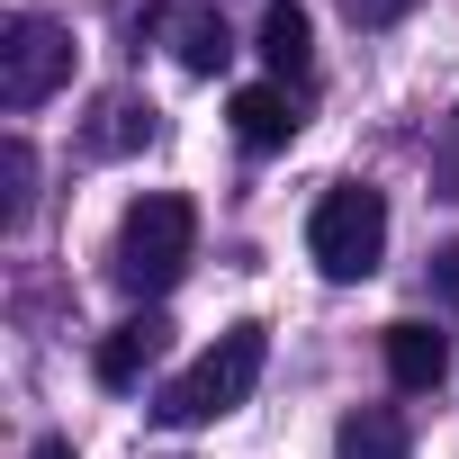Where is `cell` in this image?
Returning <instances> with one entry per match:
<instances>
[{
    "mask_svg": "<svg viewBox=\"0 0 459 459\" xmlns=\"http://www.w3.org/2000/svg\"><path fill=\"white\" fill-rule=\"evenodd\" d=\"M342 10H351V19H360V28H387V19H396V10H405V0H342Z\"/></svg>",
    "mask_w": 459,
    "mask_h": 459,
    "instance_id": "cell-16",
    "label": "cell"
},
{
    "mask_svg": "<svg viewBox=\"0 0 459 459\" xmlns=\"http://www.w3.org/2000/svg\"><path fill=\"white\" fill-rule=\"evenodd\" d=\"M432 289H441V307H459V244L432 253Z\"/></svg>",
    "mask_w": 459,
    "mask_h": 459,
    "instance_id": "cell-14",
    "label": "cell"
},
{
    "mask_svg": "<svg viewBox=\"0 0 459 459\" xmlns=\"http://www.w3.org/2000/svg\"><path fill=\"white\" fill-rule=\"evenodd\" d=\"M333 450H342V459H414V441H405V423H396L387 405H360V414H342Z\"/></svg>",
    "mask_w": 459,
    "mask_h": 459,
    "instance_id": "cell-9",
    "label": "cell"
},
{
    "mask_svg": "<svg viewBox=\"0 0 459 459\" xmlns=\"http://www.w3.org/2000/svg\"><path fill=\"white\" fill-rule=\"evenodd\" d=\"M432 180H441V198H459V108L441 117V144H432Z\"/></svg>",
    "mask_w": 459,
    "mask_h": 459,
    "instance_id": "cell-13",
    "label": "cell"
},
{
    "mask_svg": "<svg viewBox=\"0 0 459 459\" xmlns=\"http://www.w3.org/2000/svg\"><path fill=\"white\" fill-rule=\"evenodd\" d=\"M28 459H73V441H37V450H28Z\"/></svg>",
    "mask_w": 459,
    "mask_h": 459,
    "instance_id": "cell-17",
    "label": "cell"
},
{
    "mask_svg": "<svg viewBox=\"0 0 459 459\" xmlns=\"http://www.w3.org/2000/svg\"><path fill=\"white\" fill-rule=\"evenodd\" d=\"M189 244H198V207H189V198H171V189H153V198H135V207H126L108 271H117V289L162 298V289L189 271Z\"/></svg>",
    "mask_w": 459,
    "mask_h": 459,
    "instance_id": "cell-1",
    "label": "cell"
},
{
    "mask_svg": "<svg viewBox=\"0 0 459 459\" xmlns=\"http://www.w3.org/2000/svg\"><path fill=\"white\" fill-rule=\"evenodd\" d=\"M73 82V28L64 19H10L0 28V108H46Z\"/></svg>",
    "mask_w": 459,
    "mask_h": 459,
    "instance_id": "cell-4",
    "label": "cell"
},
{
    "mask_svg": "<svg viewBox=\"0 0 459 459\" xmlns=\"http://www.w3.org/2000/svg\"><path fill=\"white\" fill-rule=\"evenodd\" d=\"M262 64H271L280 82H307V73H316V28H307L298 0H271V19H262Z\"/></svg>",
    "mask_w": 459,
    "mask_h": 459,
    "instance_id": "cell-6",
    "label": "cell"
},
{
    "mask_svg": "<svg viewBox=\"0 0 459 459\" xmlns=\"http://www.w3.org/2000/svg\"><path fill=\"white\" fill-rule=\"evenodd\" d=\"M162 19V0H117V37H135V28H153Z\"/></svg>",
    "mask_w": 459,
    "mask_h": 459,
    "instance_id": "cell-15",
    "label": "cell"
},
{
    "mask_svg": "<svg viewBox=\"0 0 459 459\" xmlns=\"http://www.w3.org/2000/svg\"><path fill=\"white\" fill-rule=\"evenodd\" d=\"M91 144H100V153H135V144H153V100L108 91V100H100V117H91Z\"/></svg>",
    "mask_w": 459,
    "mask_h": 459,
    "instance_id": "cell-11",
    "label": "cell"
},
{
    "mask_svg": "<svg viewBox=\"0 0 459 459\" xmlns=\"http://www.w3.org/2000/svg\"><path fill=\"white\" fill-rule=\"evenodd\" d=\"M162 342H171V325H162V316H126V325L100 342V387H135V378H144V360H153Z\"/></svg>",
    "mask_w": 459,
    "mask_h": 459,
    "instance_id": "cell-7",
    "label": "cell"
},
{
    "mask_svg": "<svg viewBox=\"0 0 459 459\" xmlns=\"http://www.w3.org/2000/svg\"><path fill=\"white\" fill-rule=\"evenodd\" d=\"M0 171H10L0 225H28V198H37V153H28V135H10V144H0Z\"/></svg>",
    "mask_w": 459,
    "mask_h": 459,
    "instance_id": "cell-12",
    "label": "cell"
},
{
    "mask_svg": "<svg viewBox=\"0 0 459 459\" xmlns=\"http://www.w3.org/2000/svg\"><path fill=\"white\" fill-rule=\"evenodd\" d=\"M441 369H450V342L432 325H387V378L396 387H441Z\"/></svg>",
    "mask_w": 459,
    "mask_h": 459,
    "instance_id": "cell-8",
    "label": "cell"
},
{
    "mask_svg": "<svg viewBox=\"0 0 459 459\" xmlns=\"http://www.w3.org/2000/svg\"><path fill=\"white\" fill-rule=\"evenodd\" d=\"M307 253H316L325 280H369V271L387 262V198H378L369 180L325 189L316 216H307Z\"/></svg>",
    "mask_w": 459,
    "mask_h": 459,
    "instance_id": "cell-2",
    "label": "cell"
},
{
    "mask_svg": "<svg viewBox=\"0 0 459 459\" xmlns=\"http://www.w3.org/2000/svg\"><path fill=\"white\" fill-rule=\"evenodd\" d=\"M225 117H235V135L253 144V153H280L307 117H298V100H289V82H253V91H235V108H225Z\"/></svg>",
    "mask_w": 459,
    "mask_h": 459,
    "instance_id": "cell-5",
    "label": "cell"
},
{
    "mask_svg": "<svg viewBox=\"0 0 459 459\" xmlns=\"http://www.w3.org/2000/svg\"><path fill=\"white\" fill-rule=\"evenodd\" d=\"M262 325H235V333H216V351L198 360V369H180L171 387H162V423L171 432H189V423H216V414H235L244 396H253V378H262Z\"/></svg>",
    "mask_w": 459,
    "mask_h": 459,
    "instance_id": "cell-3",
    "label": "cell"
},
{
    "mask_svg": "<svg viewBox=\"0 0 459 459\" xmlns=\"http://www.w3.org/2000/svg\"><path fill=\"white\" fill-rule=\"evenodd\" d=\"M171 55H180V73H225V55H235V37H225V19L216 10H180V28H171Z\"/></svg>",
    "mask_w": 459,
    "mask_h": 459,
    "instance_id": "cell-10",
    "label": "cell"
}]
</instances>
